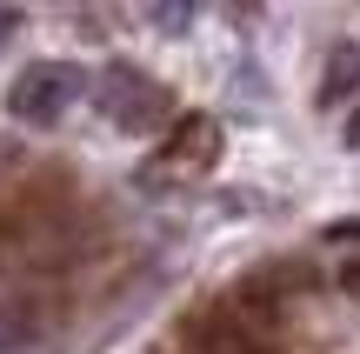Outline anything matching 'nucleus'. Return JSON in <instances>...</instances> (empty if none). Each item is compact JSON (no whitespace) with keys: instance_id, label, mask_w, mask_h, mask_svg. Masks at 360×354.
I'll list each match as a JSON object with an SVG mask.
<instances>
[{"instance_id":"nucleus-1","label":"nucleus","mask_w":360,"mask_h":354,"mask_svg":"<svg viewBox=\"0 0 360 354\" xmlns=\"http://www.w3.org/2000/svg\"><path fill=\"white\" fill-rule=\"evenodd\" d=\"M80 94H87V74L74 61H34L7 80V114L27 120V127H60Z\"/></svg>"},{"instance_id":"nucleus-2","label":"nucleus","mask_w":360,"mask_h":354,"mask_svg":"<svg viewBox=\"0 0 360 354\" xmlns=\"http://www.w3.org/2000/svg\"><path fill=\"white\" fill-rule=\"evenodd\" d=\"M94 94H101V114L114 120L120 134H154V127H167V120H174V94L160 87L154 74L127 67V61L107 67V74L94 80Z\"/></svg>"},{"instance_id":"nucleus-3","label":"nucleus","mask_w":360,"mask_h":354,"mask_svg":"<svg viewBox=\"0 0 360 354\" xmlns=\"http://www.w3.org/2000/svg\"><path fill=\"white\" fill-rule=\"evenodd\" d=\"M180 341H187V354H267L233 308H193L180 321Z\"/></svg>"},{"instance_id":"nucleus-4","label":"nucleus","mask_w":360,"mask_h":354,"mask_svg":"<svg viewBox=\"0 0 360 354\" xmlns=\"http://www.w3.org/2000/svg\"><path fill=\"white\" fill-rule=\"evenodd\" d=\"M220 160V120L214 114H180L167 147H160V167L167 174H207Z\"/></svg>"},{"instance_id":"nucleus-5","label":"nucleus","mask_w":360,"mask_h":354,"mask_svg":"<svg viewBox=\"0 0 360 354\" xmlns=\"http://www.w3.org/2000/svg\"><path fill=\"white\" fill-rule=\"evenodd\" d=\"M354 94H360V40H334L314 101H321V107H340V101H354Z\"/></svg>"},{"instance_id":"nucleus-6","label":"nucleus","mask_w":360,"mask_h":354,"mask_svg":"<svg viewBox=\"0 0 360 354\" xmlns=\"http://www.w3.org/2000/svg\"><path fill=\"white\" fill-rule=\"evenodd\" d=\"M147 20H154V27H167V34H180V27H193V7H154Z\"/></svg>"},{"instance_id":"nucleus-7","label":"nucleus","mask_w":360,"mask_h":354,"mask_svg":"<svg viewBox=\"0 0 360 354\" xmlns=\"http://www.w3.org/2000/svg\"><path fill=\"white\" fill-rule=\"evenodd\" d=\"M327 241H360V221H334V227H327Z\"/></svg>"},{"instance_id":"nucleus-8","label":"nucleus","mask_w":360,"mask_h":354,"mask_svg":"<svg viewBox=\"0 0 360 354\" xmlns=\"http://www.w3.org/2000/svg\"><path fill=\"white\" fill-rule=\"evenodd\" d=\"M13 27H20V13H13V7H0V40H7Z\"/></svg>"},{"instance_id":"nucleus-9","label":"nucleus","mask_w":360,"mask_h":354,"mask_svg":"<svg viewBox=\"0 0 360 354\" xmlns=\"http://www.w3.org/2000/svg\"><path fill=\"white\" fill-rule=\"evenodd\" d=\"M347 294H354V301H360V261L347 267Z\"/></svg>"},{"instance_id":"nucleus-10","label":"nucleus","mask_w":360,"mask_h":354,"mask_svg":"<svg viewBox=\"0 0 360 354\" xmlns=\"http://www.w3.org/2000/svg\"><path fill=\"white\" fill-rule=\"evenodd\" d=\"M347 141H354V147H360V114H354V120H347Z\"/></svg>"}]
</instances>
